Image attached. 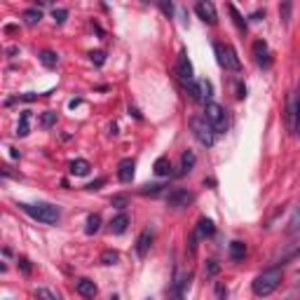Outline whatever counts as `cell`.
<instances>
[{"label":"cell","mask_w":300,"mask_h":300,"mask_svg":"<svg viewBox=\"0 0 300 300\" xmlns=\"http://www.w3.org/2000/svg\"><path fill=\"white\" fill-rule=\"evenodd\" d=\"M153 169H155L157 176H169V174H171V162H169V157H167V155L157 157V160H155V167H153Z\"/></svg>","instance_id":"ac0fdd59"},{"label":"cell","mask_w":300,"mask_h":300,"mask_svg":"<svg viewBox=\"0 0 300 300\" xmlns=\"http://www.w3.org/2000/svg\"><path fill=\"white\" fill-rule=\"evenodd\" d=\"M279 17H281V21L288 26V21H291V3H281L279 5Z\"/></svg>","instance_id":"f1b7e54d"},{"label":"cell","mask_w":300,"mask_h":300,"mask_svg":"<svg viewBox=\"0 0 300 300\" xmlns=\"http://www.w3.org/2000/svg\"><path fill=\"white\" fill-rule=\"evenodd\" d=\"M206 122L211 124V129L216 134H223L225 127H228V115H225V108L220 103H206Z\"/></svg>","instance_id":"5b68a950"},{"label":"cell","mask_w":300,"mask_h":300,"mask_svg":"<svg viewBox=\"0 0 300 300\" xmlns=\"http://www.w3.org/2000/svg\"><path fill=\"white\" fill-rule=\"evenodd\" d=\"M40 124H42V129H52L56 124V113H52V110H45L40 117Z\"/></svg>","instance_id":"d4e9b609"},{"label":"cell","mask_w":300,"mask_h":300,"mask_svg":"<svg viewBox=\"0 0 300 300\" xmlns=\"http://www.w3.org/2000/svg\"><path fill=\"white\" fill-rule=\"evenodd\" d=\"M281 281V270H267V272L258 274L256 279H253V293L258 295V298H267L270 293H274L277 291V286H279Z\"/></svg>","instance_id":"6da1fadb"},{"label":"cell","mask_w":300,"mask_h":300,"mask_svg":"<svg viewBox=\"0 0 300 300\" xmlns=\"http://www.w3.org/2000/svg\"><path fill=\"white\" fill-rule=\"evenodd\" d=\"M176 75H178V80L185 82V85L195 82V78H192V63L185 52H181V56H178V61H176Z\"/></svg>","instance_id":"52a82bcc"},{"label":"cell","mask_w":300,"mask_h":300,"mask_svg":"<svg viewBox=\"0 0 300 300\" xmlns=\"http://www.w3.org/2000/svg\"><path fill=\"white\" fill-rule=\"evenodd\" d=\"M40 63L45 66V68H54L56 63H59V56H56V52H52V49H42L40 52Z\"/></svg>","instance_id":"603a6c76"},{"label":"cell","mask_w":300,"mask_h":300,"mask_svg":"<svg viewBox=\"0 0 300 300\" xmlns=\"http://www.w3.org/2000/svg\"><path fill=\"white\" fill-rule=\"evenodd\" d=\"M213 49H216V54H218V63L225 70H232V73H239V70H242V61H239V56L232 45H220V42H216Z\"/></svg>","instance_id":"3957f363"},{"label":"cell","mask_w":300,"mask_h":300,"mask_svg":"<svg viewBox=\"0 0 300 300\" xmlns=\"http://www.w3.org/2000/svg\"><path fill=\"white\" fill-rule=\"evenodd\" d=\"M228 12L232 14V19H235V24H237L239 31H246V21L242 19V14L237 12V7H235V5H228Z\"/></svg>","instance_id":"4316f807"},{"label":"cell","mask_w":300,"mask_h":300,"mask_svg":"<svg viewBox=\"0 0 300 300\" xmlns=\"http://www.w3.org/2000/svg\"><path fill=\"white\" fill-rule=\"evenodd\" d=\"M192 202V195L188 190H183V188H176V190H171L169 195H167V204L171 206V209H183V206H188Z\"/></svg>","instance_id":"ba28073f"},{"label":"cell","mask_w":300,"mask_h":300,"mask_svg":"<svg viewBox=\"0 0 300 300\" xmlns=\"http://www.w3.org/2000/svg\"><path fill=\"white\" fill-rule=\"evenodd\" d=\"M68 169H70V174H73V176H87L92 167H89L87 160H73Z\"/></svg>","instance_id":"d6986e66"},{"label":"cell","mask_w":300,"mask_h":300,"mask_svg":"<svg viewBox=\"0 0 300 300\" xmlns=\"http://www.w3.org/2000/svg\"><path fill=\"white\" fill-rule=\"evenodd\" d=\"M228 253H230L232 260H244V256H246V244H244V242H232L230 249H228Z\"/></svg>","instance_id":"7402d4cb"},{"label":"cell","mask_w":300,"mask_h":300,"mask_svg":"<svg viewBox=\"0 0 300 300\" xmlns=\"http://www.w3.org/2000/svg\"><path fill=\"white\" fill-rule=\"evenodd\" d=\"M195 232H197V237H211L213 232H216V228H213V223L209 218H199Z\"/></svg>","instance_id":"ffe728a7"},{"label":"cell","mask_w":300,"mask_h":300,"mask_svg":"<svg viewBox=\"0 0 300 300\" xmlns=\"http://www.w3.org/2000/svg\"><path fill=\"white\" fill-rule=\"evenodd\" d=\"M195 12H197V17L202 21H206V24H216L218 21V14H216V7H213V3H197L195 5Z\"/></svg>","instance_id":"30bf717a"},{"label":"cell","mask_w":300,"mask_h":300,"mask_svg":"<svg viewBox=\"0 0 300 300\" xmlns=\"http://www.w3.org/2000/svg\"><path fill=\"white\" fill-rule=\"evenodd\" d=\"M103 183H106V181H103V178H99V181H94V183H89L87 188H89V190H99Z\"/></svg>","instance_id":"8d00e7d4"},{"label":"cell","mask_w":300,"mask_h":300,"mask_svg":"<svg viewBox=\"0 0 300 300\" xmlns=\"http://www.w3.org/2000/svg\"><path fill=\"white\" fill-rule=\"evenodd\" d=\"M190 129H192V134H195V138H197L204 148H211L213 145V134H216V131L211 129V124L206 122V117H192Z\"/></svg>","instance_id":"277c9868"},{"label":"cell","mask_w":300,"mask_h":300,"mask_svg":"<svg viewBox=\"0 0 300 300\" xmlns=\"http://www.w3.org/2000/svg\"><path fill=\"white\" fill-rule=\"evenodd\" d=\"M190 274H185V277H174V281H171V300H183L185 298V291H188V286H190Z\"/></svg>","instance_id":"9c48e42d"},{"label":"cell","mask_w":300,"mask_h":300,"mask_svg":"<svg viewBox=\"0 0 300 300\" xmlns=\"http://www.w3.org/2000/svg\"><path fill=\"white\" fill-rule=\"evenodd\" d=\"M52 17H54L56 24H63V21L68 19V10H63V7H54V10H52Z\"/></svg>","instance_id":"f546056e"},{"label":"cell","mask_w":300,"mask_h":300,"mask_svg":"<svg viewBox=\"0 0 300 300\" xmlns=\"http://www.w3.org/2000/svg\"><path fill=\"white\" fill-rule=\"evenodd\" d=\"M216 295H218L220 300H225V295H228V288H223V286H216Z\"/></svg>","instance_id":"74e56055"},{"label":"cell","mask_w":300,"mask_h":300,"mask_svg":"<svg viewBox=\"0 0 300 300\" xmlns=\"http://www.w3.org/2000/svg\"><path fill=\"white\" fill-rule=\"evenodd\" d=\"M117 260H120V253L113 251V249H106V251L101 253V263H103V265H115Z\"/></svg>","instance_id":"484cf974"},{"label":"cell","mask_w":300,"mask_h":300,"mask_svg":"<svg viewBox=\"0 0 300 300\" xmlns=\"http://www.w3.org/2000/svg\"><path fill=\"white\" fill-rule=\"evenodd\" d=\"M218 270H220V265L216 263V260H206V274H218Z\"/></svg>","instance_id":"d6a6232c"},{"label":"cell","mask_w":300,"mask_h":300,"mask_svg":"<svg viewBox=\"0 0 300 300\" xmlns=\"http://www.w3.org/2000/svg\"><path fill=\"white\" fill-rule=\"evenodd\" d=\"M21 19H24V24H26V26H35V24L42 19V12L38 10V7H28V10H24Z\"/></svg>","instance_id":"e0dca14e"},{"label":"cell","mask_w":300,"mask_h":300,"mask_svg":"<svg viewBox=\"0 0 300 300\" xmlns=\"http://www.w3.org/2000/svg\"><path fill=\"white\" fill-rule=\"evenodd\" d=\"M35 298H40V300H59V295H54L52 291H47V288H38V291H35Z\"/></svg>","instance_id":"4dcf8cb0"},{"label":"cell","mask_w":300,"mask_h":300,"mask_svg":"<svg viewBox=\"0 0 300 300\" xmlns=\"http://www.w3.org/2000/svg\"><path fill=\"white\" fill-rule=\"evenodd\" d=\"M195 162H197L195 153H192V150H185L183 155H181V164H178L176 176H185V174H190L192 167H195Z\"/></svg>","instance_id":"4fadbf2b"},{"label":"cell","mask_w":300,"mask_h":300,"mask_svg":"<svg viewBox=\"0 0 300 300\" xmlns=\"http://www.w3.org/2000/svg\"><path fill=\"white\" fill-rule=\"evenodd\" d=\"M300 134V99H298V122H295V136Z\"/></svg>","instance_id":"f35d334b"},{"label":"cell","mask_w":300,"mask_h":300,"mask_svg":"<svg viewBox=\"0 0 300 300\" xmlns=\"http://www.w3.org/2000/svg\"><path fill=\"white\" fill-rule=\"evenodd\" d=\"M75 291L82 295V298H94L96 295V284L92 279H80L75 284Z\"/></svg>","instance_id":"9a60e30c"},{"label":"cell","mask_w":300,"mask_h":300,"mask_svg":"<svg viewBox=\"0 0 300 300\" xmlns=\"http://www.w3.org/2000/svg\"><path fill=\"white\" fill-rule=\"evenodd\" d=\"M160 10H162L164 14H169V17H171V12H174V5H171V3H160Z\"/></svg>","instance_id":"e575fe53"},{"label":"cell","mask_w":300,"mask_h":300,"mask_svg":"<svg viewBox=\"0 0 300 300\" xmlns=\"http://www.w3.org/2000/svg\"><path fill=\"white\" fill-rule=\"evenodd\" d=\"M134 169H136V164L131 157H124L122 162L117 164V178H120V183H129L131 178H134Z\"/></svg>","instance_id":"8fae6325"},{"label":"cell","mask_w":300,"mask_h":300,"mask_svg":"<svg viewBox=\"0 0 300 300\" xmlns=\"http://www.w3.org/2000/svg\"><path fill=\"white\" fill-rule=\"evenodd\" d=\"M188 92L195 101L199 103H211V96H213V87L209 80H195L188 85Z\"/></svg>","instance_id":"8992f818"},{"label":"cell","mask_w":300,"mask_h":300,"mask_svg":"<svg viewBox=\"0 0 300 300\" xmlns=\"http://www.w3.org/2000/svg\"><path fill=\"white\" fill-rule=\"evenodd\" d=\"M127 225H129V216L127 213H117L115 218L110 220V232L113 235H122L127 230Z\"/></svg>","instance_id":"2e32d148"},{"label":"cell","mask_w":300,"mask_h":300,"mask_svg":"<svg viewBox=\"0 0 300 300\" xmlns=\"http://www.w3.org/2000/svg\"><path fill=\"white\" fill-rule=\"evenodd\" d=\"M253 56H256L258 66H270V52H267V45L263 40L253 42Z\"/></svg>","instance_id":"5bb4252c"},{"label":"cell","mask_w":300,"mask_h":300,"mask_svg":"<svg viewBox=\"0 0 300 300\" xmlns=\"http://www.w3.org/2000/svg\"><path fill=\"white\" fill-rule=\"evenodd\" d=\"M99 228H101V216H99V213H92V216L87 218V228H85V232H87V235H94Z\"/></svg>","instance_id":"cb8c5ba5"},{"label":"cell","mask_w":300,"mask_h":300,"mask_svg":"<svg viewBox=\"0 0 300 300\" xmlns=\"http://www.w3.org/2000/svg\"><path fill=\"white\" fill-rule=\"evenodd\" d=\"M19 265H21V270H24V272H31V263H28L26 258H19Z\"/></svg>","instance_id":"d590c367"},{"label":"cell","mask_w":300,"mask_h":300,"mask_svg":"<svg viewBox=\"0 0 300 300\" xmlns=\"http://www.w3.org/2000/svg\"><path fill=\"white\" fill-rule=\"evenodd\" d=\"M19 206L33 220H38V223L54 225V223H59V218H61L59 209H56V206H52V204H19Z\"/></svg>","instance_id":"7a4b0ae2"},{"label":"cell","mask_w":300,"mask_h":300,"mask_svg":"<svg viewBox=\"0 0 300 300\" xmlns=\"http://www.w3.org/2000/svg\"><path fill=\"white\" fill-rule=\"evenodd\" d=\"M110 300H120V298H117V295H113V298H110Z\"/></svg>","instance_id":"ab89813d"},{"label":"cell","mask_w":300,"mask_h":300,"mask_svg":"<svg viewBox=\"0 0 300 300\" xmlns=\"http://www.w3.org/2000/svg\"><path fill=\"white\" fill-rule=\"evenodd\" d=\"M162 190H164L162 183H153V185H143V188H141V195H160Z\"/></svg>","instance_id":"83f0119b"},{"label":"cell","mask_w":300,"mask_h":300,"mask_svg":"<svg viewBox=\"0 0 300 300\" xmlns=\"http://www.w3.org/2000/svg\"><path fill=\"white\" fill-rule=\"evenodd\" d=\"M89 59H92V63H96V66H103V61H106V54L99 49V52H92V54H89Z\"/></svg>","instance_id":"1f68e13d"},{"label":"cell","mask_w":300,"mask_h":300,"mask_svg":"<svg viewBox=\"0 0 300 300\" xmlns=\"http://www.w3.org/2000/svg\"><path fill=\"white\" fill-rule=\"evenodd\" d=\"M150 244H153V230L145 228V230L138 235V239H136V256H138V258H145V253H148Z\"/></svg>","instance_id":"7c38bea8"},{"label":"cell","mask_w":300,"mask_h":300,"mask_svg":"<svg viewBox=\"0 0 300 300\" xmlns=\"http://www.w3.org/2000/svg\"><path fill=\"white\" fill-rule=\"evenodd\" d=\"M28 122H31V110H24L19 117V124H17V136H28V131H31Z\"/></svg>","instance_id":"44dd1931"},{"label":"cell","mask_w":300,"mask_h":300,"mask_svg":"<svg viewBox=\"0 0 300 300\" xmlns=\"http://www.w3.org/2000/svg\"><path fill=\"white\" fill-rule=\"evenodd\" d=\"M110 202H113V206H117V209H124V206H127V197H124V195H115Z\"/></svg>","instance_id":"836d02e7"}]
</instances>
